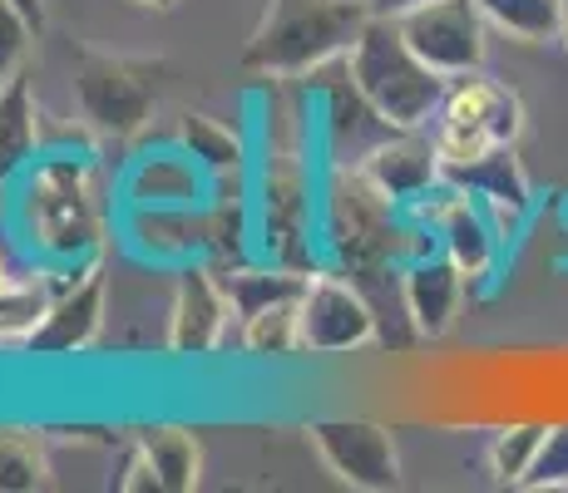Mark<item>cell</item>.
Here are the masks:
<instances>
[{
	"label": "cell",
	"mask_w": 568,
	"mask_h": 493,
	"mask_svg": "<svg viewBox=\"0 0 568 493\" xmlns=\"http://www.w3.org/2000/svg\"><path fill=\"white\" fill-rule=\"evenodd\" d=\"M366 20V0H267L257 30L243 45V70L262 80L312 74L352 50Z\"/></svg>",
	"instance_id": "2"
},
{
	"label": "cell",
	"mask_w": 568,
	"mask_h": 493,
	"mask_svg": "<svg viewBox=\"0 0 568 493\" xmlns=\"http://www.w3.org/2000/svg\"><path fill=\"white\" fill-rule=\"evenodd\" d=\"M559 40L568 45V0H564V30H559Z\"/></svg>",
	"instance_id": "31"
},
{
	"label": "cell",
	"mask_w": 568,
	"mask_h": 493,
	"mask_svg": "<svg viewBox=\"0 0 568 493\" xmlns=\"http://www.w3.org/2000/svg\"><path fill=\"white\" fill-rule=\"evenodd\" d=\"M544 434H549V424H509V430H499L495 444H489V469H495L505 484L519 489V479L529 474L534 454H539Z\"/></svg>",
	"instance_id": "25"
},
{
	"label": "cell",
	"mask_w": 568,
	"mask_h": 493,
	"mask_svg": "<svg viewBox=\"0 0 568 493\" xmlns=\"http://www.w3.org/2000/svg\"><path fill=\"white\" fill-rule=\"evenodd\" d=\"M50 484L45 440L30 430H0V493H36Z\"/></svg>",
	"instance_id": "23"
},
{
	"label": "cell",
	"mask_w": 568,
	"mask_h": 493,
	"mask_svg": "<svg viewBox=\"0 0 568 493\" xmlns=\"http://www.w3.org/2000/svg\"><path fill=\"white\" fill-rule=\"evenodd\" d=\"M302 350L312 356H346L376 341V311L362 296V287L332 271H312L302 287Z\"/></svg>",
	"instance_id": "8"
},
{
	"label": "cell",
	"mask_w": 568,
	"mask_h": 493,
	"mask_svg": "<svg viewBox=\"0 0 568 493\" xmlns=\"http://www.w3.org/2000/svg\"><path fill=\"white\" fill-rule=\"evenodd\" d=\"M20 223L30 247H40L50 261H84L100 247L104 207L94 188V168L84 158H45L30 168Z\"/></svg>",
	"instance_id": "3"
},
{
	"label": "cell",
	"mask_w": 568,
	"mask_h": 493,
	"mask_svg": "<svg viewBox=\"0 0 568 493\" xmlns=\"http://www.w3.org/2000/svg\"><path fill=\"white\" fill-rule=\"evenodd\" d=\"M179 144L193 153V158L203 163L213 178H223V173H233V168H243V158H247V148H243V138H237V129H227L223 119H213V114H183L179 119Z\"/></svg>",
	"instance_id": "20"
},
{
	"label": "cell",
	"mask_w": 568,
	"mask_h": 493,
	"mask_svg": "<svg viewBox=\"0 0 568 493\" xmlns=\"http://www.w3.org/2000/svg\"><path fill=\"white\" fill-rule=\"evenodd\" d=\"M524 129V104L509 84L489 80V74H460L445 90V104L435 114V153L445 168L455 163H475L495 148H515Z\"/></svg>",
	"instance_id": "4"
},
{
	"label": "cell",
	"mask_w": 568,
	"mask_h": 493,
	"mask_svg": "<svg viewBox=\"0 0 568 493\" xmlns=\"http://www.w3.org/2000/svg\"><path fill=\"white\" fill-rule=\"evenodd\" d=\"M445 178H450L455 188H465L469 197H479L485 207H499V213H505V207L519 213V207L529 203V178H524L515 148H495L475 163H455V168H445Z\"/></svg>",
	"instance_id": "17"
},
{
	"label": "cell",
	"mask_w": 568,
	"mask_h": 493,
	"mask_svg": "<svg viewBox=\"0 0 568 493\" xmlns=\"http://www.w3.org/2000/svg\"><path fill=\"white\" fill-rule=\"evenodd\" d=\"M223 287H227V301H233V316L247 321V316L267 311L277 301H297L307 277L292 267H227Z\"/></svg>",
	"instance_id": "19"
},
{
	"label": "cell",
	"mask_w": 568,
	"mask_h": 493,
	"mask_svg": "<svg viewBox=\"0 0 568 493\" xmlns=\"http://www.w3.org/2000/svg\"><path fill=\"white\" fill-rule=\"evenodd\" d=\"M16 6L30 16V25H36V30H45V0H16Z\"/></svg>",
	"instance_id": "29"
},
{
	"label": "cell",
	"mask_w": 568,
	"mask_h": 493,
	"mask_svg": "<svg viewBox=\"0 0 568 493\" xmlns=\"http://www.w3.org/2000/svg\"><path fill=\"white\" fill-rule=\"evenodd\" d=\"M159 60H124V54H74V99L94 134L104 138H134L154 119L163 90Z\"/></svg>",
	"instance_id": "5"
},
{
	"label": "cell",
	"mask_w": 568,
	"mask_h": 493,
	"mask_svg": "<svg viewBox=\"0 0 568 493\" xmlns=\"http://www.w3.org/2000/svg\"><path fill=\"white\" fill-rule=\"evenodd\" d=\"M420 6H430V0H366L371 16H386V20H400V16H410V10H420Z\"/></svg>",
	"instance_id": "28"
},
{
	"label": "cell",
	"mask_w": 568,
	"mask_h": 493,
	"mask_svg": "<svg viewBox=\"0 0 568 493\" xmlns=\"http://www.w3.org/2000/svg\"><path fill=\"white\" fill-rule=\"evenodd\" d=\"M134 449L144 454V464L154 469L159 493H193L203 484V449L189 430L179 424H154L134 440Z\"/></svg>",
	"instance_id": "16"
},
{
	"label": "cell",
	"mask_w": 568,
	"mask_h": 493,
	"mask_svg": "<svg viewBox=\"0 0 568 493\" xmlns=\"http://www.w3.org/2000/svg\"><path fill=\"white\" fill-rule=\"evenodd\" d=\"M6 281H10V271H6V257H0V287H6Z\"/></svg>",
	"instance_id": "32"
},
{
	"label": "cell",
	"mask_w": 568,
	"mask_h": 493,
	"mask_svg": "<svg viewBox=\"0 0 568 493\" xmlns=\"http://www.w3.org/2000/svg\"><path fill=\"white\" fill-rule=\"evenodd\" d=\"M400 291H406L410 326L425 336V341H440V336L455 326V316H460L465 271L455 267L445 251H430V257H415L406 267Z\"/></svg>",
	"instance_id": "13"
},
{
	"label": "cell",
	"mask_w": 568,
	"mask_h": 493,
	"mask_svg": "<svg viewBox=\"0 0 568 493\" xmlns=\"http://www.w3.org/2000/svg\"><path fill=\"white\" fill-rule=\"evenodd\" d=\"M297 301H277V306H267V311L247 316L243 336H237L247 356H292V350H302V311H297Z\"/></svg>",
	"instance_id": "24"
},
{
	"label": "cell",
	"mask_w": 568,
	"mask_h": 493,
	"mask_svg": "<svg viewBox=\"0 0 568 493\" xmlns=\"http://www.w3.org/2000/svg\"><path fill=\"white\" fill-rule=\"evenodd\" d=\"M100 331H104V277L100 267H80V277H70L50 296L45 321L36 326L26 350L30 356H80V350L100 341Z\"/></svg>",
	"instance_id": "10"
},
{
	"label": "cell",
	"mask_w": 568,
	"mask_h": 493,
	"mask_svg": "<svg viewBox=\"0 0 568 493\" xmlns=\"http://www.w3.org/2000/svg\"><path fill=\"white\" fill-rule=\"evenodd\" d=\"M129 237L154 261H199L213 247V213L203 207H134L129 213Z\"/></svg>",
	"instance_id": "14"
},
{
	"label": "cell",
	"mask_w": 568,
	"mask_h": 493,
	"mask_svg": "<svg viewBox=\"0 0 568 493\" xmlns=\"http://www.w3.org/2000/svg\"><path fill=\"white\" fill-rule=\"evenodd\" d=\"M30 40H36V25H30V16L16 6V0H0V74H16L20 70Z\"/></svg>",
	"instance_id": "27"
},
{
	"label": "cell",
	"mask_w": 568,
	"mask_h": 493,
	"mask_svg": "<svg viewBox=\"0 0 568 493\" xmlns=\"http://www.w3.org/2000/svg\"><path fill=\"white\" fill-rule=\"evenodd\" d=\"M489 25H499L515 40H554L564 30V0H479Z\"/></svg>",
	"instance_id": "22"
},
{
	"label": "cell",
	"mask_w": 568,
	"mask_h": 493,
	"mask_svg": "<svg viewBox=\"0 0 568 493\" xmlns=\"http://www.w3.org/2000/svg\"><path fill=\"white\" fill-rule=\"evenodd\" d=\"M485 10L479 0H430V6L400 16L410 50L420 54L430 70H440L445 80L485 70Z\"/></svg>",
	"instance_id": "7"
},
{
	"label": "cell",
	"mask_w": 568,
	"mask_h": 493,
	"mask_svg": "<svg viewBox=\"0 0 568 493\" xmlns=\"http://www.w3.org/2000/svg\"><path fill=\"white\" fill-rule=\"evenodd\" d=\"M227 301L223 271H213L207 261H189L179 271V287H173V306H169V350L173 356H207L227 331Z\"/></svg>",
	"instance_id": "9"
},
{
	"label": "cell",
	"mask_w": 568,
	"mask_h": 493,
	"mask_svg": "<svg viewBox=\"0 0 568 493\" xmlns=\"http://www.w3.org/2000/svg\"><path fill=\"white\" fill-rule=\"evenodd\" d=\"M307 440L316 444V454L326 459L336 479L346 489L362 493H390L400 489V454H396V434L376 420H316L307 424Z\"/></svg>",
	"instance_id": "6"
},
{
	"label": "cell",
	"mask_w": 568,
	"mask_h": 493,
	"mask_svg": "<svg viewBox=\"0 0 568 493\" xmlns=\"http://www.w3.org/2000/svg\"><path fill=\"white\" fill-rule=\"evenodd\" d=\"M40 148V109L20 74H10L0 94V183H10Z\"/></svg>",
	"instance_id": "18"
},
{
	"label": "cell",
	"mask_w": 568,
	"mask_h": 493,
	"mask_svg": "<svg viewBox=\"0 0 568 493\" xmlns=\"http://www.w3.org/2000/svg\"><path fill=\"white\" fill-rule=\"evenodd\" d=\"M6 84H10V74H0V94H6Z\"/></svg>",
	"instance_id": "33"
},
{
	"label": "cell",
	"mask_w": 568,
	"mask_h": 493,
	"mask_svg": "<svg viewBox=\"0 0 568 493\" xmlns=\"http://www.w3.org/2000/svg\"><path fill=\"white\" fill-rule=\"evenodd\" d=\"M346 74H352L356 99L386 129H430V119L445 104V90H450V80L410 50L400 20L386 16L366 20L356 45L346 50Z\"/></svg>",
	"instance_id": "1"
},
{
	"label": "cell",
	"mask_w": 568,
	"mask_h": 493,
	"mask_svg": "<svg viewBox=\"0 0 568 493\" xmlns=\"http://www.w3.org/2000/svg\"><path fill=\"white\" fill-rule=\"evenodd\" d=\"M362 178L386 203H410L445 178V163L435 153V138H420V129H390L386 144H376L362 158Z\"/></svg>",
	"instance_id": "11"
},
{
	"label": "cell",
	"mask_w": 568,
	"mask_h": 493,
	"mask_svg": "<svg viewBox=\"0 0 568 493\" xmlns=\"http://www.w3.org/2000/svg\"><path fill=\"white\" fill-rule=\"evenodd\" d=\"M139 6H149V10H173L179 0H139Z\"/></svg>",
	"instance_id": "30"
},
{
	"label": "cell",
	"mask_w": 568,
	"mask_h": 493,
	"mask_svg": "<svg viewBox=\"0 0 568 493\" xmlns=\"http://www.w3.org/2000/svg\"><path fill=\"white\" fill-rule=\"evenodd\" d=\"M213 173L189 148H154L124 173L129 207H203Z\"/></svg>",
	"instance_id": "12"
},
{
	"label": "cell",
	"mask_w": 568,
	"mask_h": 493,
	"mask_svg": "<svg viewBox=\"0 0 568 493\" xmlns=\"http://www.w3.org/2000/svg\"><path fill=\"white\" fill-rule=\"evenodd\" d=\"M440 247L455 267L465 271V281H479L489 267H495V227H489V207L479 197L455 193L450 203L440 207Z\"/></svg>",
	"instance_id": "15"
},
{
	"label": "cell",
	"mask_w": 568,
	"mask_h": 493,
	"mask_svg": "<svg viewBox=\"0 0 568 493\" xmlns=\"http://www.w3.org/2000/svg\"><path fill=\"white\" fill-rule=\"evenodd\" d=\"M519 489H568V424H549V434H544Z\"/></svg>",
	"instance_id": "26"
},
{
	"label": "cell",
	"mask_w": 568,
	"mask_h": 493,
	"mask_svg": "<svg viewBox=\"0 0 568 493\" xmlns=\"http://www.w3.org/2000/svg\"><path fill=\"white\" fill-rule=\"evenodd\" d=\"M50 287L45 277H10L0 287V346H26L36 326L50 311Z\"/></svg>",
	"instance_id": "21"
}]
</instances>
